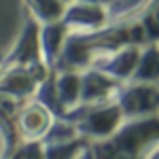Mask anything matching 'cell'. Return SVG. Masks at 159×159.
Masks as SVG:
<instances>
[{
  "label": "cell",
  "instance_id": "1",
  "mask_svg": "<svg viewBox=\"0 0 159 159\" xmlns=\"http://www.w3.org/2000/svg\"><path fill=\"white\" fill-rule=\"evenodd\" d=\"M74 117L72 125L76 129V134L87 142H104L121 129V125L125 123L121 106L117 104V100H108L102 104H91V106H79L72 115Z\"/></svg>",
  "mask_w": 159,
  "mask_h": 159
},
{
  "label": "cell",
  "instance_id": "18",
  "mask_svg": "<svg viewBox=\"0 0 159 159\" xmlns=\"http://www.w3.org/2000/svg\"><path fill=\"white\" fill-rule=\"evenodd\" d=\"M157 87H159V83H157Z\"/></svg>",
  "mask_w": 159,
  "mask_h": 159
},
{
  "label": "cell",
  "instance_id": "3",
  "mask_svg": "<svg viewBox=\"0 0 159 159\" xmlns=\"http://www.w3.org/2000/svg\"><path fill=\"white\" fill-rule=\"evenodd\" d=\"M117 104L121 106L125 121L155 117L159 112V87L157 83H134L117 91Z\"/></svg>",
  "mask_w": 159,
  "mask_h": 159
},
{
  "label": "cell",
  "instance_id": "10",
  "mask_svg": "<svg viewBox=\"0 0 159 159\" xmlns=\"http://www.w3.org/2000/svg\"><path fill=\"white\" fill-rule=\"evenodd\" d=\"M24 2L28 7L30 17L38 25L60 21L64 17V11H66V4L61 0H24Z\"/></svg>",
  "mask_w": 159,
  "mask_h": 159
},
{
  "label": "cell",
  "instance_id": "15",
  "mask_svg": "<svg viewBox=\"0 0 159 159\" xmlns=\"http://www.w3.org/2000/svg\"><path fill=\"white\" fill-rule=\"evenodd\" d=\"M19 157H21V148H17V151L13 153L11 157H7V159H19Z\"/></svg>",
  "mask_w": 159,
  "mask_h": 159
},
{
  "label": "cell",
  "instance_id": "16",
  "mask_svg": "<svg viewBox=\"0 0 159 159\" xmlns=\"http://www.w3.org/2000/svg\"><path fill=\"white\" fill-rule=\"evenodd\" d=\"M61 2H64V4H66V7H68V4H70V2H74V0H61Z\"/></svg>",
  "mask_w": 159,
  "mask_h": 159
},
{
  "label": "cell",
  "instance_id": "13",
  "mask_svg": "<svg viewBox=\"0 0 159 159\" xmlns=\"http://www.w3.org/2000/svg\"><path fill=\"white\" fill-rule=\"evenodd\" d=\"M19 159H45V148L40 142H25L21 147V157Z\"/></svg>",
  "mask_w": 159,
  "mask_h": 159
},
{
  "label": "cell",
  "instance_id": "9",
  "mask_svg": "<svg viewBox=\"0 0 159 159\" xmlns=\"http://www.w3.org/2000/svg\"><path fill=\"white\" fill-rule=\"evenodd\" d=\"M70 38V30L66 28L64 21H53V24H45L40 25V32H38V43H40V53H43V61L47 66H55L60 60L61 51L66 47Z\"/></svg>",
  "mask_w": 159,
  "mask_h": 159
},
{
  "label": "cell",
  "instance_id": "4",
  "mask_svg": "<svg viewBox=\"0 0 159 159\" xmlns=\"http://www.w3.org/2000/svg\"><path fill=\"white\" fill-rule=\"evenodd\" d=\"M61 21L70 30V34H93L110 25V9L74 0L66 7Z\"/></svg>",
  "mask_w": 159,
  "mask_h": 159
},
{
  "label": "cell",
  "instance_id": "5",
  "mask_svg": "<svg viewBox=\"0 0 159 159\" xmlns=\"http://www.w3.org/2000/svg\"><path fill=\"white\" fill-rule=\"evenodd\" d=\"M55 121V115L43 102L30 100L15 115V129L21 142H40Z\"/></svg>",
  "mask_w": 159,
  "mask_h": 159
},
{
  "label": "cell",
  "instance_id": "6",
  "mask_svg": "<svg viewBox=\"0 0 159 159\" xmlns=\"http://www.w3.org/2000/svg\"><path fill=\"white\" fill-rule=\"evenodd\" d=\"M51 85V102L45 106L55 115L60 110L61 117L72 115L74 110L81 106V72L74 70H60L55 72Z\"/></svg>",
  "mask_w": 159,
  "mask_h": 159
},
{
  "label": "cell",
  "instance_id": "17",
  "mask_svg": "<svg viewBox=\"0 0 159 159\" xmlns=\"http://www.w3.org/2000/svg\"><path fill=\"white\" fill-rule=\"evenodd\" d=\"M155 45H157V49H159V40H157V43H155Z\"/></svg>",
  "mask_w": 159,
  "mask_h": 159
},
{
  "label": "cell",
  "instance_id": "7",
  "mask_svg": "<svg viewBox=\"0 0 159 159\" xmlns=\"http://www.w3.org/2000/svg\"><path fill=\"white\" fill-rule=\"evenodd\" d=\"M117 91H119V83L112 81L100 68H87L81 72V106L115 100Z\"/></svg>",
  "mask_w": 159,
  "mask_h": 159
},
{
  "label": "cell",
  "instance_id": "12",
  "mask_svg": "<svg viewBox=\"0 0 159 159\" xmlns=\"http://www.w3.org/2000/svg\"><path fill=\"white\" fill-rule=\"evenodd\" d=\"M91 142L83 138H74L68 142H55V144H43L45 159H83Z\"/></svg>",
  "mask_w": 159,
  "mask_h": 159
},
{
  "label": "cell",
  "instance_id": "11",
  "mask_svg": "<svg viewBox=\"0 0 159 159\" xmlns=\"http://www.w3.org/2000/svg\"><path fill=\"white\" fill-rule=\"evenodd\" d=\"M132 79L136 83H159V49L155 43L140 51V60Z\"/></svg>",
  "mask_w": 159,
  "mask_h": 159
},
{
  "label": "cell",
  "instance_id": "14",
  "mask_svg": "<svg viewBox=\"0 0 159 159\" xmlns=\"http://www.w3.org/2000/svg\"><path fill=\"white\" fill-rule=\"evenodd\" d=\"M83 2H91V4H100V7H108L110 9V4H112L115 0H83Z\"/></svg>",
  "mask_w": 159,
  "mask_h": 159
},
{
  "label": "cell",
  "instance_id": "8",
  "mask_svg": "<svg viewBox=\"0 0 159 159\" xmlns=\"http://www.w3.org/2000/svg\"><path fill=\"white\" fill-rule=\"evenodd\" d=\"M140 51H142L140 45H125V47H119V49L102 55L104 60L100 61L98 68L104 74H108L112 81L125 83V81H129V79L134 76L138 60H140Z\"/></svg>",
  "mask_w": 159,
  "mask_h": 159
},
{
  "label": "cell",
  "instance_id": "2",
  "mask_svg": "<svg viewBox=\"0 0 159 159\" xmlns=\"http://www.w3.org/2000/svg\"><path fill=\"white\" fill-rule=\"evenodd\" d=\"M47 79L49 66L45 61L32 66L0 68V96L9 98L11 102H30Z\"/></svg>",
  "mask_w": 159,
  "mask_h": 159
}]
</instances>
